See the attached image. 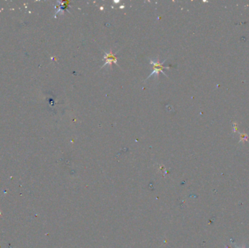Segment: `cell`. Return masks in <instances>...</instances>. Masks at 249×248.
I'll return each mask as SVG.
<instances>
[{
  "label": "cell",
  "mask_w": 249,
  "mask_h": 248,
  "mask_svg": "<svg viewBox=\"0 0 249 248\" xmlns=\"http://www.w3.org/2000/svg\"><path fill=\"white\" fill-rule=\"evenodd\" d=\"M165 62V60H164L162 63H160L158 60H156V61H154V60H150V64H152V66H153V71L150 75L147 77V79H149V78L152 77L154 74H156L157 77H158L159 74L160 73H162L164 75H165L166 77H168V76L166 75V74L163 71V69H165V68H170V66H165L163 65Z\"/></svg>",
  "instance_id": "1"
},
{
  "label": "cell",
  "mask_w": 249,
  "mask_h": 248,
  "mask_svg": "<svg viewBox=\"0 0 249 248\" xmlns=\"http://www.w3.org/2000/svg\"><path fill=\"white\" fill-rule=\"evenodd\" d=\"M104 60H105V64L103 65L102 67L101 68L104 67V66H106V65H108V66H111L113 63L115 64H117V57H116V53H114L113 52H112V51L110 53H105Z\"/></svg>",
  "instance_id": "2"
},
{
  "label": "cell",
  "mask_w": 249,
  "mask_h": 248,
  "mask_svg": "<svg viewBox=\"0 0 249 248\" xmlns=\"http://www.w3.org/2000/svg\"><path fill=\"white\" fill-rule=\"evenodd\" d=\"M247 140H248V135L246 134V133H240L239 143L244 142V141H246Z\"/></svg>",
  "instance_id": "3"
},
{
  "label": "cell",
  "mask_w": 249,
  "mask_h": 248,
  "mask_svg": "<svg viewBox=\"0 0 249 248\" xmlns=\"http://www.w3.org/2000/svg\"><path fill=\"white\" fill-rule=\"evenodd\" d=\"M233 129H234V133L237 132V123L233 124Z\"/></svg>",
  "instance_id": "4"
}]
</instances>
